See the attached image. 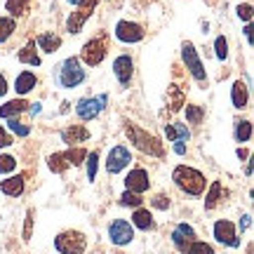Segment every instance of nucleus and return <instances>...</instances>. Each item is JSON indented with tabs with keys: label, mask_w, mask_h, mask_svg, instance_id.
I'll return each instance as SVG.
<instances>
[{
	"label": "nucleus",
	"mask_w": 254,
	"mask_h": 254,
	"mask_svg": "<svg viewBox=\"0 0 254 254\" xmlns=\"http://www.w3.org/2000/svg\"><path fill=\"white\" fill-rule=\"evenodd\" d=\"M31 233H33V209H26V221H24V240H31Z\"/></svg>",
	"instance_id": "obj_38"
},
{
	"label": "nucleus",
	"mask_w": 254,
	"mask_h": 254,
	"mask_svg": "<svg viewBox=\"0 0 254 254\" xmlns=\"http://www.w3.org/2000/svg\"><path fill=\"white\" fill-rule=\"evenodd\" d=\"M174 153H177V155H184V153H186V146H184L182 141H177V146H174Z\"/></svg>",
	"instance_id": "obj_45"
},
{
	"label": "nucleus",
	"mask_w": 254,
	"mask_h": 254,
	"mask_svg": "<svg viewBox=\"0 0 254 254\" xmlns=\"http://www.w3.org/2000/svg\"><path fill=\"white\" fill-rule=\"evenodd\" d=\"M214 50H217V59L219 62H224L228 57V40L224 36H219L217 40H214Z\"/></svg>",
	"instance_id": "obj_37"
},
{
	"label": "nucleus",
	"mask_w": 254,
	"mask_h": 254,
	"mask_svg": "<svg viewBox=\"0 0 254 254\" xmlns=\"http://www.w3.org/2000/svg\"><path fill=\"white\" fill-rule=\"evenodd\" d=\"M151 205H153V207H158V209H167V207H170V198H167V195H163V193H158V195L151 200Z\"/></svg>",
	"instance_id": "obj_39"
},
{
	"label": "nucleus",
	"mask_w": 254,
	"mask_h": 254,
	"mask_svg": "<svg viewBox=\"0 0 254 254\" xmlns=\"http://www.w3.org/2000/svg\"><path fill=\"white\" fill-rule=\"evenodd\" d=\"M172 182L177 184L186 195H193V198L202 195V193H205V184H207L205 182V177H202V172H198L195 167H186V165L174 167Z\"/></svg>",
	"instance_id": "obj_3"
},
{
	"label": "nucleus",
	"mask_w": 254,
	"mask_h": 254,
	"mask_svg": "<svg viewBox=\"0 0 254 254\" xmlns=\"http://www.w3.org/2000/svg\"><path fill=\"white\" fill-rule=\"evenodd\" d=\"M85 78H87V73H85V68H82V64L78 57L64 59L55 71V80L62 90H73V87H78V85L85 82Z\"/></svg>",
	"instance_id": "obj_1"
},
{
	"label": "nucleus",
	"mask_w": 254,
	"mask_h": 254,
	"mask_svg": "<svg viewBox=\"0 0 254 254\" xmlns=\"http://www.w3.org/2000/svg\"><path fill=\"white\" fill-rule=\"evenodd\" d=\"M28 111H31V116H36V113H40V111H43V106H40V104H28Z\"/></svg>",
	"instance_id": "obj_44"
},
{
	"label": "nucleus",
	"mask_w": 254,
	"mask_h": 254,
	"mask_svg": "<svg viewBox=\"0 0 254 254\" xmlns=\"http://www.w3.org/2000/svg\"><path fill=\"white\" fill-rule=\"evenodd\" d=\"M24 111H28L26 99H12L5 106H0V118L9 120V118H14V116H19V113H24Z\"/></svg>",
	"instance_id": "obj_22"
},
{
	"label": "nucleus",
	"mask_w": 254,
	"mask_h": 254,
	"mask_svg": "<svg viewBox=\"0 0 254 254\" xmlns=\"http://www.w3.org/2000/svg\"><path fill=\"white\" fill-rule=\"evenodd\" d=\"M132 163V153H129V148L123 144L113 146L109 151V158H106V170H109V174H118L123 172L127 165Z\"/></svg>",
	"instance_id": "obj_9"
},
{
	"label": "nucleus",
	"mask_w": 254,
	"mask_h": 254,
	"mask_svg": "<svg viewBox=\"0 0 254 254\" xmlns=\"http://www.w3.org/2000/svg\"><path fill=\"white\" fill-rule=\"evenodd\" d=\"M17 170V158L12 155H0V172L2 174H9Z\"/></svg>",
	"instance_id": "obj_36"
},
{
	"label": "nucleus",
	"mask_w": 254,
	"mask_h": 254,
	"mask_svg": "<svg viewBox=\"0 0 254 254\" xmlns=\"http://www.w3.org/2000/svg\"><path fill=\"white\" fill-rule=\"evenodd\" d=\"M195 240V231L189 226V224H177V228L172 231V243L177 250H186V247L190 245Z\"/></svg>",
	"instance_id": "obj_15"
},
{
	"label": "nucleus",
	"mask_w": 254,
	"mask_h": 254,
	"mask_svg": "<svg viewBox=\"0 0 254 254\" xmlns=\"http://www.w3.org/2000/svg\"><path fill=\"white\" fill-rule=\"evenodd\" d=\"M238 158H240V160H247V158H250V151H247V148H238Z\"/></svg>",
	"instance_id": "obj_46"
},
{
	"label": "nucleus",
	"mask_w": 254,
	"mask_h": 254,
	"mask_svg": "<svg viewBox=\"0 0 254 254\" xmlns=\"http://www.w3.org/2000/svg\"><path fill=\"white\" fill-rule=\"evenodd\" d=\"M165 136L177 144V141H189L190 132H189V127L182 125V123H170V125H165Z\"/></svg>",
	"instance_id": "obj_21"
},
{
	"label": "nucleus",
	"mask_w": 254,
	"mask_h": 254,
	"mask_svg": "<svg viewBox=\"0 0 254 254\" xmlns=\"http://www.w3.org/2000/svg\"><path fill=\"white\" fill-rule=\"evenodd\" d=\"M66 160H68V165H73V167H78V165H82V160L87 158V151L85 148H71V151H66Z\"/></svg>",
	"instance_id": "obj_33"
},
{
	"label": "nucleus",
	"mask_w": 254,
	"mask_h": 254,
	"mask_svg": "<svg viewBox=\"0 0 254 254\" xmlns=\"http://www.w3.org/2000/svg\"><path fill=\"white\" fill-rule=\"evenodd\" d=\"M109 104V94H99V97H82L75 104V113L80 120H94Z\"/></svg>",
	"instance_id": "obj_6"
},
{
	"label": "nucleus",
	"mask_w": 254,
	"mask_h": 254,
	"mask_svg": "<svg viewBox=\"0 0 254 254\" xmlns=\"http://www.w3.org/2000/svg\"><path fill=\"white\" fill-rule=\"evenodd\" d=\"M109 240L118 247L129 245L134 240V226L129 221H125V219H113L109 226Z\"/></svg>",
	"instance_id": "obj_8"
},
{
	"label": "nucleus",
	"mask_w": 254,
	"mask_h": 254,
	"mask_svg": "<svg viewBox=\"0 0 254 254\" xmlns=\"http://www.w3.org/2000/svg\"><path fill=\"white\" fill-rule=\"evenodd\" d=\"M221 193H226V190H224V186H221V182H212L209 193L205 195V209H214V207H217L219 200H221Z\"/></svg>",
	"instance_id": "obj_25"
},
{
	"label": "nucleus",
	"mask_w": 254,
	"mask_h": 254,
	"mask_svg": "<svg viewBox=\"0 0 254 254\" xmlns=\"http://www.w3.org/2000/svg\"><path fill=\"white\" fill-rule=\"evenodd\" d=\"M247 99H250V90L243 80H236L233 82V90H231V101H233V109L243 111L247 109Z\"/></svg>",
	"instance_id": "obj_18"
},
{
	"label": "nucleus",
	"mask_w": 254,
	"mask_h": 254,
	"mask_svg": "<svg viewBox=\"0 0 254 254\" xmlns=\"http://www.w3.org/2000/svg\"><path fill=\"white\" fill-rule=\"evenodd\" d=\"M36 43H38V47H40L43 52L52 55V52H57V50L62 47V38L55 36V33H40Z\"/></svg>",
	"instance_id": "obj_24"
},
{
	"label": "nucleus",
	"mask_w": 254,
	"mask_h": 254,
	"mask_svg": "<svg viewBox=\"0 0 254 254\" xmlns=\"http://www.w3.org/2000/svg\"><path fill=\"white\" fill-rule=\"evenodd\" d=\"M148 186H151L148 172H146V170H141V167H134V170L125 177V189L129 190V193L141 195V193H146V190H148Z\"/></svg>",
	"instance_id": "obj_11"
},
{
	"label": "nucleus",
	"mask_w": 254,
	"mask_h": 254,
	"mask_svg": "<svg viewBox=\"0 0 254 254\" xmlns=\"http://www.w3.org/2000/svg\"><path fill=\"white\" fill-rule=\"evenodd\" d=\"M113 73H116V78H118V82L123 87L129 85L132 75H134V62H132V57L129 55L116 57V62H113Z\"/></svg>",
	"instance_id": "obj_14"
},
{
	"label": "nucleus",
	"mask_w": 254,
	"mask_h": 254,
	"mask_svg": "<svg viewBox=\"0 0 254 254\" xmlns=\"http://www.w3.org/2000/svg\"><path fill=\"white\" fill-rule=\"evenodd\" d=\"M99 5V0H85L80 7H78V12H73V17L66 21V28H68V33H80L82 24L87 21V17L92 14V9Z\"/></svg>",
	"instance_id": "obj_12"
},
{
	"label": "nucleus",
	"mask_w": 254,
	"mask_h": 254,
	"mask_svg": "<svg viewBox=\"0 0 254 254\" xmlns=\"http://www.w3.org/2000/svg\"><path fill=\"white\" fill-rule=\"evenodd\" d=\"M36 85H38V78H36V73H31V71H21L17 75V80H14V90H17V94H28L31 90H36Z\"/></svg>",
	"instance_id": "obj_19"
},
{
	"label": "nucleus",
	"mask_w": 254,
	"mask_h": 254,
	"mask_svg": "<svg viewBox=\"0 0 254 254\" xmlns=\"http://www.w3.org/2000/svg\"><path fill=\"white\" fill-rule=\"evenodd\" d=\"M238 17L245 19V21H250V19H252V5H250V2H245V5H238Z\"/></svg>",
	"instance_id": "obj_40"
},
{
	"label": "nucleus",
	"mask_w": 254,
	"mask_h": 254,
	"mask_svg": "<svg viewBox=\"0 0 254 254\" xmlns=\"http://www.w3.org/2000/svg\"><path fill=\"white\" fill-rule=\"evenodd\" d=\"M17 59L21 64H28V66H40V57H38V52H36V40H28L26 45L19 50V55H17Z\"/></svg>",
	"instance_id": "obj_23"
},
{
	"label": "nucleus",
	"mask_w": 254,
	"mask_h": 254,
	"mask_svg": "<svg viewBox=\"0 0 254 254\" xmlns=\"http://www.w3.org/2000/svg\"><path fill=\"white\" fill-rule=\"evenodd\" d=\"M202 118H205V109H202V106H198V104L186 106V120H189L190 125H200Z\"/></svg>",
	"instance_id": "obj_30"
},
{
	"label": "nucleus",
	"mask_w": 254,
	"mask_h": 254,
	"mask_svg": "<svg viewBox=\"0 0 254 254\" xmlns=\"http://www.w3.org/2000/svg\"><path fill=\"white\" fill-rule=\"evenodd\" d=\"M55 247L59 254H82L87 247V238L80 231H62L55 238Z\"/></svg>",
	"instance_id": "obj_4"
},
{
	"label": "nucleus",
	"mask_w": 254,
	"mask_h": 254,
	"mask_svg": "<svg viewBox=\"0 0 254 254\" xmlns=\"http://www.w3.org/2000/svg\"><path fill=\"white\" fill-rule=\"evenodd\" d=\"M141 202H144V198L141 195H136V193H129V190H125L123 195H120V205L123 207H141Z\"/></svg>",
	"instance_id": "obj_34"
},
{
	"label": "nucleus",
	"mask_w": 254,
	"mask_h": 254,
	"mask_svg": "<svg viewBox=\"0 0 254 254\" xmlns=\"http://www.w3.org/2000/svg\"><path fill=\"white\" fill-rule=\"evenodd\" d=\"M125 134L129 139V144H134L141 153L155 155V158H163L165 155V146L160 144V139L153 134H148L146 129H141L134 123H125Z\"/></svg>",
	"instance_id": "obj_2"
},
{
	"label": "nucleus",
	"mask_w": 254,
	"mask_h": 254,
	"mask_svg": "<svg viewBox=\"0 0 254 254\" xmlns=\"http://www.w3.org/2000/svg\"><path fill=\"white\" fill-rule=\"evenodd\" d=\"M7 80H5V75H2V73H0V97H5V94H7Z\"/></svg>",
	"instance_id": "obj_42"
},
{
	"label": "nucleus",
	"mask_w": 254,
	"mask_h": 254,
	"mask_svg": "<svg viewBox=\"0 0 254 254\" xmlns=\"http://www.w3.org/2000/svg\"><path fill=\"white\" fill-rule=\"evenodd\" d=\"M80 59L87 64V66H99V64L106 59V33L87 40V43L82 45Z\"/></svg>",
	"instance_id": "obj_5"
},
{
	"label": "nucleus",
	"mask_w": 254,
	"mask_h": 254,
	"mask_svg": "<svg viewBox=\"0 0 254 254\" xmlns=\"http://www.w3.org/2000/svg\"><path fill=\"white\" fill-rule=\"evenodd\" d=\"M24 186H26V177H24V174L7 177L5 182H0V193H5L9 198H17V195L24 193Z\"/></svg>",
	"instance_id": "obj_16"
},
{
	"label": "nucleus",
	"mask_w": 254,
	"mask_h": 254,
	"mask_svg": "<svg viewBox=\"0 0 254 254\" xmlns=\"http://www.w3.org/2000/svg\"><path fill=\"white\" fill-rule=\"evenodd\" d=\"M47 165H50V170H52V172H57V174H62L64 170H66V167H71V165H68V160H66V155H64V153H55V155H50V158H47Z\"/></svg>",
	"instance_id": "obj_28"
},
{
	"label": "nucleus",
	"mask_w": 254,
	"mask_h": 254,
	"mask_svg": "<svg viewBox=\"0 0 254 254\" xmlns=\"http://www.w3.org/2000/svg\"><path fill=\"white\" fill-rule=\"evenodd\" d=\"M184 254H214V250H212V245L202 243V240H193V243L184 250Z\"/></svg>",
	"instance_id": "obj_31"
},
{
	"label": "nucleus",
	"mask_w": 254,
	"mask_h": 254,
	"mask_svg": "<svg viewBox=\"0 0 254 254\" xmlns=\"http://www.w3.org/2000/svg\"><path fill=\"white\" fill-rule=\"evenodd\" d=\"M146 31L144 26H139L134 21H118L116 24V38H118L120 43H139V40H144Z\"/></svg>",
	"instance_id": "obj_10"
},
{
	"label": "nucleus",
	"mask_w": 254,
	"mask_h": 254,
	"mask_svg": "<svg viewBox=\"0 0 254 254\" xmlns=\"http://www.w3.org/2000/svg\"><path fill=\"white\" fill-rule=\"evenodd\" d=\"M68 2H71V5H75V7H80V5L85 2V0H68Z\"/></svg>",
	"instance_id": "obj_47"
},
{
	"label": "nucleus",
	"mask_w": 254,
	"mask_h": 254,
	"mask_svg": "<svg viewBox=\"0 0 254 254\" xmlns=\"http://www.w3.org/2000/svg\"><path fill=\"white\" fill-rule=\"evenodd\" d=\"M87 179L90 182H94L97 179V163H99V153L97 151H92V153H87Z\"/></svg>",
	"instance_id": "obj_35"
},
{
	"label": "nucleus",
	"mask_w": 254,
	"mask_h": 254,
	"mask_svg": "<svg viewBox=\"0 0 254 254\" xmlns=\"http://www.w3.org/2000/svg\"><path fill=\"white\" fill-rule=\"evenodd\" d=\"M250 219H252L250 214H245V217L240 219V224H238V226H240V231H247V228H250Z\"/></svg>",
	"instance_id": "obj_43"
},
{
	"label": "nucleus",
	"mask_w": 254,
	"mask_h": 254,
	"mask_svg": "<svg viewBox=\"0 0 254 254\" xmlns=\"http://www.w3.org/2000/svg\"><path fill=\"white\" fill-rule=\"evenodd\" d=\"M28 2H31V0H7V2H5V9H7L12 17H19V14H26L28 12Z\"/></svg>",
	"instance_id": "obj_29"
},
{
	"label": "nucleus",
	"mask_w": 254,
	"mask_h": 254,
	"mask_svg": "<svg viewBox=\"0 0 254 254\" xmlns=\"http://www.w3.org/2000/svg\"><path fill=\"white\" fill-rule=\"evenodd\" d=\"M132 226L141 228V231H155V219L153 214L144 207H136L134 214H132Z\"/></svg>",
	"instance_id": "obj_20"
},
{
	"label": "nucleus",
	"mask_w": 254,
	"mask_h": 254,
	"mask_svg": "<svg viewBox=\"0 0 254 254\" xmlns=\"http://www.w3.org/2000/svg\"><path fill=\"white\" fill-rule=\"evenodd\" d=\"M182 59H184V64H186V68L190 71V75H193L200 85H205V82H207V73H205V66H202L198 52H195V45H193L190 40H186L182 45Z\"/></svg>",
	"instance_id": "obj_7"
},
{
	"label": "nucleus",
	"mask_w": 254,
	"mask_h": 254,
	"mask_svg": "<svg viewBox=\"0 0 254 254\" xmlns=\"http://www.w3.org/2000/svg\"><path fill=\"white\" fill-rule=\"evenodd\" d=\"M62 139H64V144H85L87 139H90V129L87 127H82V125H73V127H66L62 132Z\"/></svg>",
	"instance_id": "obj_17"
},
{
	"label": "nucleus",
	"mask_w": 254,
	"mask_h": 254,
	"mask_svg": "<svg viewBox=\"0 0 254 254\" xmlns=\"http://www.w3.org/2000/svg\"><path fill=\"white\" fill-rule=\"evenodd\" d=\"M12 146V136L5 132V127H0V148H7Z\"/></svg>",
	"instance_id": "obj_41"
},
{
	"label": "nucleus",
	"mask_w": 254,
	"mask_h": 254,
	"mask_svg": "<svg viewBox=\"0 0 254 254\" xmlns=\"http://www.w3.org/2000/svg\"><path fill=\"white\" fill-rule=\"evenodd\" d=\"M7 127H9V132H12V134H17V136H28V134H31V127H28L26 123L17 120V118H9L7 120Z\"/></svg>",
	"instance_id": "obj_32"
},
{
	"label": "nucleus",
	"mask_w": 254,
	"mask_h": 254,
	"mask_svg": "<svg viewBox=\"0 0 254 254\" xmlns=\"http://www.w3.org/2000/svg\"><path fill=\"white\" fill-rule=\"evenodd\" d=\"M214 238H217L219 243L228 245V247H238V245H240L238 233H236V226H233L228 219H219L217 224H214Z\"/></svg>",
	"instance_id": "obj_13"
},
{
	"label": "nucleus",
	"mask_w": 254,
	"mask_h": 254,
	"mask_svg": "<svg viewBox=\"0 0 254 254\" xmlns=\"http://www.w3.org/2000/svg\"><path fill=\"white\" fill-rule=\"evenodd\" d=\"M17 31V21L12 17H0V43H5Z\"/></svg>",
	"instance_id": "obj_27"
},
{
	"label": "nucleus",
	"mask_w": 254,
	"mask_h": 254,
	"mask_svg": "<svg viewBox=\"0 0 254 254\" xmlns=\"http://www.w3.org/2000/svg\"><path fill=\"white\" fill-rule=\"evenodd\" d=\"M252 139V123L250 120H238L236 123V141L238 144H247Z\"/></svg>",
	"instance_id": "obj_26"
}]
</instances>
